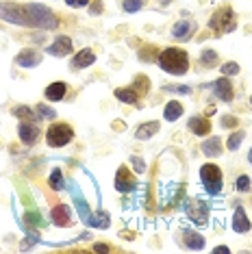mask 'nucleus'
<instances>
[{
    "instance_id": "obj_1",
    "label": "nucleus",
    "mask_w": 252,
    "mask_h": 254,
    "mask_svg": "<svg viewBox=\"0 0 252 254\" xmlns=\"http://www.w3.org/2000/svg\"><path fill=\"white\" fill-rule=\"evenodd\" d=\"M159 65L161 70H165L168 74H174V76H183L189 70V57L185 50L179 48H165L161 55H159Z\"/></svg>"
},
{
    "instance_id": "obj_2",
    "label": "nucleus",
    "mask_w": 252,
    "mask_h": 254,
    "mask_svg": "<svg viewBox=\"0 0 252 254\" xmlns=\"http://www.w3.org/2000/svg\"><path fill=\"white\" fill-rule=\"evenodd\" d=\"M24 9H26L28 18H31V22H33V26L46 28V31H53V28L59 26V20H57V15L48 7H46V4L31 2V4H26Z\"/></svg>"
},
{
    "instance_id": "obj_3",
    "label": "nucleus",
    "mask_w": 252,
    "mask_h": 254,
    "mask_svg": "<svg viewBox=\"0 0 252 254\" xmlns=\"http://www.w3.org/2000/svg\"><path fill=\"white\" fill-rule=\"evenodd\" d=\"M0 20L22 24V26H33L26 9H22L20 4H13V2H0Z\"/></svg>"
},
{
    "instance_id": "obj_4",
    "label": "nucleus",
    "mask_w": 252,
    "mask_h": 254,
    "mask_svg": "<svg viewBox=\"0 0 252 254\" xmlns=\"http://www.w3.org/2000/svg\"><path fill=\"white\" fill-rule=\"evenodd\" d=\"M74 130L67 124H53L46 132V141H48L50 148H63L72 141Z\"/></svg>"
},
{
    "instance_id": "obj_5",
    "label": "nucleus",
    "mask_w": 252,
    "mask_h": 254,
    "mask_svg": "<svg viewBox=\"0 0 252 254\" xmlns=\"http://www.w3.org/2000/svg\"><path fill=\"white\" fill-rule=\"evenodd\" d=\"M200 178H202V185L207 187L209 193L217 195L222 191V172L217 165H213V163L202 165L200 167Z\"/></svg>"
},
{
    "instance_id": "obj_6",
    "label": "nucleus",
    "mask_w": 252,
    "mask_h": 254,
    "mask_svg": "<svg viewBox=\"0 0 252 254\" xmlns=\"http://www.w3.org/2000/svg\"><path fill=\"white\" fill-rule=\"evenodd\" d=\"M185 213L196 224H207V219H209V209L202 200H189L185 204Z\"/></svg>"
},
{
    "instance_id": "obj_7",
    "label": "nucleus",
    "mask_w": 252,
    "mask_h": 254,
    "mask_svg": "<svg viewBox=\"0 0 252 254\" xmlns=\"http://www.w3.org/2000/svg\"><path fill=\"white\" fill-rule=\"evenodd\" d=\"M209 26H211V28H220V31H224V33L233 31V28H235V20H233V9H222L220 13L215 15V18H211Z\"/></svg>"
},
{
    "instance_id": "obj_8",
    "label": "nucleus",
    "mask_w": 252,
    "mask_h": 254,
    "mask_svg": "<svg viewBox=\"0 0 252 254\" xmlns=\"http://www.w3.org/2000/svg\"><path fill=\"white\" fill-rule=\"evenodd\" d=\"M18 135L26 146H33L39 137V128L35 126V122H26L24 120V122H20V126H18Z\"/></svg>"
},
{
    "instance_id": "obj_9",
    "label": "nucleus",
    "mask_w": 252,
    "mask_h": 254,
    "mask_svg": "<svg viewBox=\"0 0 252 254\" xmlns=\"http://www.w3.org/2000/svg\"><path fill=\"white\" fill-rule=\"evenodd\" d=\"M70 191H72V198H74V204H76L78 215H81L83 222H87V217L91 215V213H89L87 200L83 198V193H81V189H78V185H76V183H72V185H70Z\"/></svg>"
},
{
    "instance_id": "obj_10",
    "label": "nucleus",
    "mask_w": 252,
    "mask_h": 254,
    "mask_svg": "<svg viewBox=\"0 0 252 254\" xmlns=\"http://www.w3.org/2000/svg\"><path fill=\"white\" fill-rule=\"evenodd\" d=\"M50 217H53V222L61 228H65V226L72 224V211H70L67 204H57L53 209V213H50Z\"/></svg>"
},
{
    "instance_id": "obj_11",
    "label": "nucleus",
    "mask_w": 252,
    "mask_h": 254,
    "mask_svg": "<svg viewBox=\"0 0 252 254\" xmlns=\"http://www.w3.org/2000/svg\"><path fill=\"white\" fill-rule=\"evenodd\" d=\"M70 53H72V39L65 37V35L57 37L55 42L50 44V48H48V55H53V57H65Z\"/></svg>"
},
{
    "instance_id": "obj_12",
    "label": "nucleus",
    "mask_w": 252,
    "mask_h": 254,
    "mask_svg": "<svg viewBox=\"0 0 252 254\" xmlns=\"http://www.w3.org/2000/svg\"><path fill=\"white\" fill-rule=\"evenodd\" d=\"M213 94L224 102H231L233 100V85L228 78H217L213 80Z\"/></svg>"
},
{
    "instance_id": "obj_13",
    "label": "nucleus",
    "mask_w": 252,
    "mask_h": 254,
    "mask_svg": "<svg viewBox=\"0 0 252 254\" xmlns=\"http://www.w3.org/2000/svg\"><path fill=\"white\" fill-rule=\"evenodd\" d=\"M193 31H196V24L189 20H181L179 24H174V28H172V37L176 39H189L193 35Z\"/></svg>"
},
{
    "instance_id": "obj_14",
    "label": "nucleus",
    "mask_w": 252,
    "mask_h": 254,
    "mask_svg": "<svg viewBox=\"0 0 252 254\" xmlns=\"http://www.w3.org/2000/svg\"><path fill=\"white\" fill-rule=\"evenodd\" d=\"M39 63H42V57L35 50H24V53H20L15 57V65H20V67H35Z\"/></svg>"
},
{
    "instance_id": "obj_15",
    "label": "nucleus",
    "mask_w": 252,
    "mask_h": 254,
    "mask_svg": "<svg viewBox=\"0 0 252 254\" xmlns=\"http://www.w3.org/2000/svg\"><path fill=\"white\" fill-rule=\"evenodd\" d=\"M233 230H235V233H248V230H250V219H248V215H246V211L242 209V206H237V209H235Z\"/></svg>"
},
{
    "instance_id": "obj_16",
    "label": "nucleus",
    "mask_w": 252,
    "mask_h": 254,
    "mask_svg": "<svg viewBox=\"0 0 252 254\" xmlns=\"http://www.w3.org/2000/svg\"><path fill=\"white\" fill-rule=\"evenodd\" d=\"M116 187H118V191H130V189L135 187V181H133V176L128 174V170L126 167H120L118 170V178H116Z\"/></svg>"
},
{
    "instance_id": "obj_17",
    "label": "nucleus",
    "mask_w": 252,
    "mask_h": 254,
    "mask_svg": "<svg viewBox=\"0 0 252 254\" xmlns=\"http://www.w3.org/2000/svg\"><path fill=\"white\" fill-rule=\"evenodd\" d=\"M65 91H67L65 83L57 80V83H53V85H48V87H46L44 96L48 98V100H53V102H59V100H63V98H65Z\"/></svg>"
},
{
    "instance_id": "obj_18",
    "label": "nucleus",
    "mask_w": 252,
    "mask_h": 254,
    "mask_svg": "<svg viewBox=\"0 0 252 254\" xmlns=\"http://www.w3.org/2000/svg\"><path fill=\"white\" fill-rule=\"evenodd\" d=\"M94 61H96V55L91 53V50L85 48V50H81V53H78V55L72 59V70H74V67H76V70H83V67H89Z\"/></svg>"
},
{
    "instance_id": "obj_19",
    "label": "nucleus",
    "mask_w": 252,
    "mask_h": 254,
    "mask_svg": "<svg viewBox=\"0 0 252 254\" xmlns=\"http://www.w3.org/2000/svg\"><path fill=\"white\" fill-rule=\"evenodd\" d=\"M209 128H211V124L204 115H193V118L189 120V130L196 132V135H207Z\"/></svg>"
},
{
    "instance_id": "obj_20",
    "label": "nucleus",
    "mask_w": 252,
    "mask_h": 254,
    "mask_svg": "<svg viewBox=\"0 0 252 254\" xmlns=\"http://www.w3.org/2000/svg\"><path fill=\"white\" fill-rule=\"evenodd\" d=\"M85 224H87V226H91V228H109V213H105V211L91 213Z\"/></svg>"
},
{
    "instance_id": "obj_21",
    "label": "nucleus",
    "mask_w": 252,
    "mask_h": 254,
    "mask_svg": "<svg viewBox=\"0 0 252 254\" xmlns=\"http://www.w3.org/2000/svg\"><path fill=\"white\" fill-rule=\"evenodd\" d=\"M183 115V105L181 102H176V100H172L165 105V111H163V118L168 120V122H176Z\"/></svg>"
},
{
    "instance_id": "obj_22",
    "label": "nucleus",
    "mask_w": 252,
    "mask_h": 254,
    "mask_svg": "<svg viewBox=\"0 0 252 254\" xmlns=\"http://www.w3.org/2000/svg\"><path fill=\"white\" fill-rule=\"evenodd\" d=\"M202 152L207 154V157H220L222 154V141L217 139V137H211L202 143Z\"/></svg>"
},
{
    "instance_id": "obj_23",
    "label": "nucleus",
    "mask_w": 252,
    "mask_h": 254,
    "mask_svg": "<svg viewBox=\"0 0 252 254\" xmlns=\"http://www.w3.org/2000/svg\"><path fill=\"white\" fill-rule=\"evenodd\" d=\"M183 237H185V239H183V241H185V246L191 248V250H202V248H204V237H202V235L187 230V233L183 235Z\"/></svg>"
},
{
    "instance_id": "obj_24",
    "label": "nucleus",
    "mask_w": 252,
    "mask_h": 254,
    "mask_svg": "<svg viewBox=\"0 0 252 254\" xmlns=\"http://www.w3.org/2000/svg\"><path fill=\"white\" fill-rule=\"evenodd\" d=\"M157 130H159V122H148V124H141L139 128H137L135 137L137 139H150L152 135H157Z\"/></svg>"
},
{
    "instance_id": "obj_25",
    "label": "nucleus",
    "mask_w": 252,
    "mask_h": 254,
    "mask_svg": "<svg viewBox=\"0 0 252 254\" xmlns=\"http://www.w3.org/2000/svg\"><path fill=\"white\" fill-rule=\"evenodd\" d=\"M116 98H118L120 102H126V105H135L139 96H137L135 89L128 87V89H116Z\"/></svg>"
},
{
    "instance_id": "obj_26",
    "label": "nucleus",
    "mask_w": 252,
    "mask_h": 254,
    "mask_svg": "<svg viewBox=\"0 0 252 254\" xmlns=\"http://www.w3.org/2000/svg\"><path fill=\"white\" fill-rule=\"evenodd\" d=\"M48 183H50V187H53V189H57V191L65 187V181H63L61 170H53V174H50V178H48Z\"/></svg>"
},
{
    "instance_id": "obj_27",
    "label": "nucleus",
    "mask_w": 252,
    "mask_h": 254,
    "mask_svg": "<svg viewBox=\"0 0 252 254\" xmlns=\"http://www.w3.org/2000/svg\"><path fill=\"white\" fill-rule=\"evenodd\" d=\"M242 141H244V132L237 130V132H233V135H228L226 146H228V150H237L239 146H242Z\"/></svg>"
},
{
    "instance_id": "obj_28",
    "label": "nucleus",
    "mask_w": 252,
    "mask_h": 254,
    "mask_svg": "<svg viewBox=\"0 0 252 254\" xmlns=\"http://www.w3.org/2000/svg\"><path fill=\"white\" fill-rule=\"evenodd\" d=\"M35 111H37L39 118H44V120H55L57 118V111L55 109H50L48 105H37Z\"/></svg>"
},
{
    "instance_id": "obj_29",
    "label": "nucleus",
    "mask_w": 252,
    "mask_h": 254,
    "mask_svg": "<svg viewBox=\"0 0 252 254\" xmlns=\"http://www.w3.org/2000/svg\"><path fill=\"white\" fill-rule=\"evenodd\" d=\"M146 0H124V11L126 13H137L141 7H144Z\"/></svg>"
},
{
    "instance_id": "obj_30",
    "label": "nucleus",
    "mask_w": 252,
    "mask_h": 254,
    "mask_svg": "<svg viewBox=\"0 0 252 254\" xmlns=\"http://www.w3.org/2000/svg\"><path fill=\"white\" fill-rule=\"evenodd\" d=\"M13 115H15V118H20V120H31V122L35 120V118H33V111L28 107H15Z\"/></svg>"
},
{
    "instance_id": "obj_31",
    "label": "nucleus",
    "mask_w": 252,
    "mask_h": 254,
    "mask_svg": "<svg viewBox=\"0 0 252 254\" xmlns=\"http://www.w3.org/2000/svg\"><path fill=\"white\" fill-rule=\"evenodd\" d=\"M222 74H224V76H235V74H239V65L235 61H228L222 65Z\"/></svg>"
},
{
    "instance_id": "obj_32",
    "label": "nucleus",
    "mask_w": 252,
    "mask_h": 254,
    "mask_svg": "<svg viewBox=\"0 0 252 254\" xmlns=\"http://www.w3.org/2000/svg\"><path fill=\"white\" fill-rule=\"evenodd\" d=\"M215 61H217V53H213V50H204V53H202V63H204V65L211 67Z\"/></svg>"
},
{
    "instance_id": "obj_33",
    "label": "nucleus",
    "mask_w": 252,
    "mask_h": 254,
    "mask_svg": "<svg viewBox=\"0 0 252 254\" xmlns=\"http://www.w3.org/2000/svg\"><path fill=\"white\" fill-rule=\"evenodd\" d=\"M235 187H237L239 191H250V178L248 176H239L237 183H235Z\"/></svg>"
},
{
    "instance_id": "obj_34",
    "label": "nucleus",
    "mask_w": 252,
    "mask_h": 254,
    "mask_svg": "<svg viewBox=\"0 0 252 254\" xmlns=\"http://www.w3.org/2000/svg\"><path fill=\"white\" fill-rule=\"evenodd\" d=\"M130 165L135 167V172L137 174H144V170H146V163L141 161L139 157H130Z\"/></svg>"
},
{
    "instance_id": "obj_35",
    "label": "nucleus",
    "mask_w": 252,
    "mask_h": 254,
    "mask_svg": "<svg viewBox=\"0 0 252 254\" xmlns=\"http://www.w3.org/2000/svg\"><path fill=\"white\" fill-rule=\"evenodd\" d=\"M26 222L33 224V226H42V215H37V213H26Z\"/></svg>"
},
{
    "instance_id": "obj_36",
    "label": "nucleus",
    "mask_w": 252,
    "mask_h": 254,
    "mask_svg": "<svg viewBox=\"0 0 252 254\" xmlns=\"http://www.w3.org/2000/svg\"><path fill=\"white\" fill-rule=\"evenodd\" d=\"M222 126H224V128H233V126H237V120H235L233 115H224V118H222Z\"/></svg>"
},
{
    "instance_id": "obj_37",
    "label": "nucleus",
    "mask_w": 252,
    "mask_h": 254,
    "mask_svg": "<svg viewBox=\"0 0 252 254\" xmlns=\"http://www.w3.org/2000/svg\"><path fill=\"white\" fill-rule=\"evenodd\" d=\"M65 4H67V7L78 9V7H85V4H89V0H65Z\"/></svg>"
},
{
    "instance_id": "obj_38",
    "label": "nucleus",
    "mask_w": 252,
    "mask_h": 254,
    "mask_svg": "<svg viewBox=\"0 0 252 254\" xmlns=\"http://www.w3.org/2000/svg\"><path fill=\"white\" fill-rule=\"evenodd\" d=\"M165 89H168V91H176V94H189V91H191L189 87H165Z\"/></svg>"
},
{
    "instance_id": "obj_39",
    "label": "nucleus",
    "mask_w": 252,
    "mask_h": 254,
    "mask_svg": "<svg viewBox=\"0 0 252 254\" xmlns=\"http://www.w3.org/2000/svg\"><path fill=\"white\" fill-rule=\"evenodd\" d=\"M100 11H102V4H100V2H94V4H91V13H94V15H98Z\"/></svg>"
},
{
    "instance_id": "obj_40",
    "label": "nucleus",
    "mask_w": 252,
    "mask_h": 254,
    "mask_svg": "<svg viewBox=\"0 0 252 254\" xmlns=\"http://www.w3.org/2000/svg\"><path fill=\"white\" fill-rule=\"evenodd\" d=\"M39 241V237L35 233H28V246H33V244H37Z\"/></svg>"
},
{
    "instance_id": "obj_41",
    "label": "nucleus",
    "mask_w": 252,
    "mask_h": 254,
    "mask_svg": "<svg viewBox=\"0 0 252 254\" xmlns=\"http://www.w3.org/2000/svg\"><path fill=\"white\" fill-rule=\"evenodd\" d=\"M94 250H96V252H109V246L98 244V246H94Z\"/></svg>"
},
{
    "instance_id": "obj_42",
    "label": "nucleus",
    "mask_w": 252,
    "mask_h": 254,
    "mask_svg": "<svg viewBox=\"0 0 252 254\" xmlns=\"http://www.w3.org/2000/svg\"><path fill=\"white\" fill-rule=\"evenodd\" d=\"M215 252H228V248L226 246H220V248H215Z\"/></svg>"
},
{
    "instance_id": "obj_43",
    "label": "nucleus",
    "mask_w": 252,
    "mask_h": 254,
    "mask_svg": "<svg viewBox=\"0 0 252 254\" xmlns=\"http://www.w3.org/2000/svg\"><path fill=\"white\" fill-rule=\"evenodd\" d=\"M248 161H250V163H252V148H250V154H248Z\"/></svg>"
},
{
    "instance_id": "obj_44",
    "label": "nucleus",
    "mask_w": 252,
    "mask_h": 254,
    "mask_svg": "<svg viewBox=\"0 0 252 254\" xmlns=\"http://www.w3.org/2000/svg\"><path fill=\"white\" fill-rule=\"evenodd\" d=\"M250 102H252V100H250Z\"/></svg>"
}]
</instances>
